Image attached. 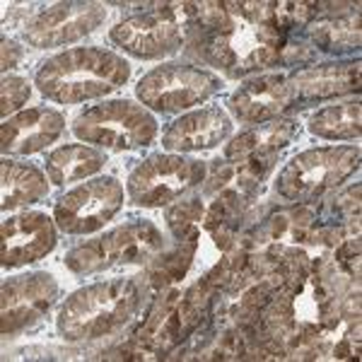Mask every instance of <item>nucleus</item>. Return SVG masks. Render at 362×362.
I'll return each mask as SVG.
<instances>
[{"label": "nucleus", "mask_w": 362, "mask_h": 362, "mask_svg": "<svg viewBox=\"0 0 362 362\" xmlns=\"http://www.w3.org/2000/svg\"><path fill=\"white\" fill-rule=\"evenodd\" d=\"M273 3H227L230 20L194 39L198 56L232 75L280 61L285 34L273 27Z\"/></svg>", "instance_id": "f257e3e1"}, {"label": "nucleus", "mask_w": 362, "mask_h": 362, "mask_svg": "<svg viewBox=\"0 0 362 362\" xmlns=\"http://www.w3.org/2000/svg\"><path fill=\"white\" fill-rule=\"evenodd\" d=\"M131 66L119 54L104 49H73L44 63L37 73L42 95L61 104H80L104 97L121 87Z\"/></svg>", "instance_id": "f03ea898"}, {"label": "nucleus", "mask_w": 362, "mask_h": 362, "mask_svg": "<svg viewBox=\"0 0 362 362\" xmlns=\"http://www.w3.org/2000/svg\"><path fill=\"white\" fill-rule=\"evenodd\" d=\"M140 305L136 280H107L78 290L58 314V331L66 341L102 338L121 329Z\"/></svg>", "instance_id": "7ed1b4c3"}, {"label": "nucleus", "mask_w": 362, "mask_h": 362, "mask_svg": "<svg viewBox=\"0 0 362 362\" xmlns=\"http://www.w3.org/2000/svg\"><path fill=\"white\" fill-rule=\"evenodd\" d=\"M201 32V3H150L143 15L116 25L109 37L138 58H160L174 54Z\"/></svg>", "instance_id": "20e7f679"}, {"label": "nucleus", "mask_w": 362, "mask_h": 362, "mask_svg": "<svg viewBox=\"0 0 362 362\" xmlns=\"http://www.w3.org/2000/svg\"><path fill=\"white\" fill-rule=\"evenodd\" d=\"M165 239L153 223H128L124 227L107 232L104 237L85 242L70 249L66 256V266L78 276L114 271L126 266H143L145 261L155 259L162 249Z\"/></svg>", "instance_id": "39448f33"}, {"label": "nucleus", "mask_w": 362, "mask_h": 362, "mask_svg": "<svg viewBox=\"0 0 362 362\" xmlns=\"http://www.w3.org/2000/svg\"><path fill=\"white\" fill-rule=\"evenodd\" d=\"M358 167L360 150L353 145L314 148L293 157L283 167V172L278 174L276 189L285 201L309 203L341 186Z\"/></svg>", "instance_id": "423d86ee"}, {"label": "nucleus", "mask_w": 362, "mask_h": 362, "mask_svg": "<svg viewBox=\"0 0 362 362\" xmlns=\"http://www.w3.org/2000/svg\"><path fill=\"white\" fill-rule=\"evenodd\" d=\"M75 136L85 143L107 150H138L150 145L157 136L155 116L128 99L104 102L80 114L73 124Z\"/></svg>", "instance_id": "0eeeda50"}, {"label": "nucleus", "mask_w": 362, "mask_h": 362, "mask_svg": "<svg viewBox=\"0 0 362 362\" xmlns=\"http://www.w3.org/2000/svg\"><path fill=\"white\" fill-rule=\"evenodd\" d=\"M220 90V78L208 70L169 63L150 70L138 83V99L145 109L177 114L206 102Z\"/></svg>", "instance_id": "6e6552de"}, {"label": "nucleus", "mask_w": 362, "mask_h": 362, "mask_svg": "<svg viewBox=\"0 0 362 362\" xmlns=\"http://www.w3.org/2000/svg\"><path fill=\"white\" fill-rule=\"evenodd\" d=\"M206 179V165L177 155H150L128 174V196L138 206H165Z\"/></svg>", "instance_id": "1a4fd4ad"}, {"label": "nucleus", "mask_w": 362, "mask_h": 362, "mask_svg": "<svg viewBox=\"0 0 362 362\" xmlns=\"http://www.w3.org/2000/svg\"><path fill=\"white\" fill-rule=\"evenodd\" d=\"M124 206V186L112 177L85 181L56 201V225L66 235H92L102 230Z\"/></svg>", "instance_id": "9d476101"}, {"label": "nucleus", "mask_w": 362, "mask_h": 362, "mask_svg": "<svg viewBox=\"0 0 362 362\" xmlns=\"http://www.w3.org/2000/svg\"><path fill=\"white\" fill-rule=\"evenodd\" d=\"M107 10L99 3H58L25 29V42L34 49L73 44L102 25Z\"/></svg>", "instance_id": "9b49d317"}, {"label": "nucleus", "mask_w": 362, "mask_h": 362, "mask_svg": "<svg viewBox=\"0 0 362 362\" xmlns=\"http://www.w3.org/2000/svg\"><path fill=\"white\" fill-rule=\"evenodd\" d=\"M58 297V285L49 273H29L10 278L3 285V334L17 331L39 321Z\"/></svg>", "instance_id": "f8f14e48"}, {"label": "nucleus", "mask_w": 362, "mask_h": 362, "mask_svg": "<svg viewBox=\"0 0 362 362\" xmlns=\"http://www.w3.org/2000/svg\"><path fill=\"white\" fill-rule=\"evenodd\" d=\"M56 247V227L49 215L25 213L3 223V266L17 268L44 259Z\"/></svg>", "instance_id": "ddd939ff"}, {"label": "nucleus", "mask_w": 362, "mask_h": 362, "mask_svg": "<svg viewBox=\"0 0 362 362\" xmlns=\"http://www.w3.org/2000/svg\"><path fill=\"white\" fill-rule=\"evenodd\" d=\"M293 102L288 75H261L256 80H247L227 104L239 121L259 126L278 119Z\"/></svg>", "instance_id": "4468645a"}, {"label": "nucleus", "mask_w": 362, "mask_h": 362, "mask_svg": "<svg viewBox=\"0 0 362 362\" xmlns=\"http://www.w3.org/2000/svg\"><path fill=\"white\" fill-rule=\"evenodd\" d=\"M66 119L56 109L34 107L20 112L3 124V153L5 155H34L61 138Z\"/></svg>", "instance_id": "2eb2a0df"}, {"label": "nucleus", "mask_w": 362, "mask_h": 362, "mask_svg": "<svg viewBox=\"0 0 362 362\" xmlns=\"http://www.w3.org/2000/svg\"><path fill=\"white\" fill-rule=\"evenodd\" d=\"M232 133V119L223 109H198L181 116L162 133V148L172 153H198L220 145Z\"/></svg>", "instance_id": "dca6fc26"}, {"label": "nucleus", "mask_w": 362, "mask_h": 362, "mask_svg": "<svg viewBox=\"0 0 362 362\" xmlns=\"http://www.w3.org/2000/svg\"><path fill=\"white\" fill-rule=\"evenodd\" d=\"M362 66L355 63H321L293 73L288 85L297 102H321L338 95H348L360 87Z\"/></svg>", "instance_id": "f3484780"}, {"label": "nucleus", "mask_w": 362, "mask_h": 362, "mask_svg": "<svg viewBox=\"0 0 362 362\" xmlns=\"http://www.w3.org/2000/svg\"><path fill=\"white\" fill-rule=\"evenodd\" d=\"M297 131H300V126H297L295 119L259 124L232 140L225 148V157L235 165H244V162H271V165H276L278 153L293 143Z\"/></svg>", "instance_id": "a211bd4d"}, {"label": "nucleus", "mask_w": 362, "mask_h": 362, "mask_svg": "<svg viewBox=\"0 0 362 362\" xmlns=\"http://www.w3.org/2000/svg\"><path fill=\"white\" fill-rule=\"evenodd\" d=\"M104 162V155L90 145H63L46 157V174L56 186H66L97 174Z\"/></svg>", "instance_id": "6ab92c4d"}, {"label": "nucleus", "mask_w": 362, "mask_h": 362, "mask_svg": "<svg viewBox=\"0 0 362 362\" xmlns=\"http://www.w3.org/2000/svg\"><path fill=\"white\" fill-rule=\"evenodd\" d=\"M49 194L46 177L32 165L5 160L3 162V210H17L29 203L44 201Z\"/></svg>", "instance_id": "aec40b11"}, {"label": "nucleus", "mask_w": 362, "mask_h": 362, "mask_svg": "<svg viewBox=\"0 0 362 362\" xmlns=\"http://www.w3.org/2000/svg\"><path fill=\"white\" fill-rule=\"evenodd\" d=\"M309 37L317 49L326 54H348L360 49V10H350L346 15H331L317 20L309 27Z\"/></svg>", "instance_id": "412c9836"}, {"label": "nucleus", "mask_w": 362, "mask_h": 362, "mask_svg": "<svg viewBox=\"0 0 362 362\" xmlns=\"http://www.w3.org/2000/svg\"><path fill=\"white\" fill-rule=\"evenodd\" d=\"M360 121L362 109L360 102L355 99V102H343L321 109L319 114L312 116L309 131L324 140H353L360 138Z\"/></svg>", "instance_id": "4be33fe9"}, {"label": "nucleus", "mask_w": 362, "mask_h": 362, "mask_svg": "<svg viewBox=\"0 0 362 362\" xmlns=\"http://www.w3.org/2000/svg\"><path fill=\"white\" fill-rule=\"evenodd\" d=\"M196 237H198V232H194V235H189V237H179L177 247L172 251H167V254L157 256L153 261L148 278L153 280L155 288H165L167 283H174V280H179L184 276L186 268L191 264V259H194Z\"/></svg>", "instance_id": "5701e85b"}, {"label": "nucleus", "mask_w": 362, "mask_h": 362, "mask_svg": "<svg viewBox=\"0 0 362 362\" xmlns=\"http://www.w3.org/2000/svg\"><path fill=\"white\" fill-rule=\"evenodd\" d=\"M203 215V203L194 198V201H186V203H179L174 206L172 210L167 213V223L172 227V232L179 237H189L198 232V220Z\"/></svg>", "instance_id": "b1692460"}, {"label": "nucleus", "mask_w": 362, "mask_h": 362, "mask_svg": "<svg viewBox=\"0 0 362 362\" xmlns=\"http://www.w3.org/2000/svg\"><path fill=\"white\" fill-rule=\"evenodd\" d=\"M29 83L25 78H5L3 80V107L0 112L8 119V114H15L17 109H22L29 99Z\"/></svg>", "instance_id": "393cba45"}, {"label": "nucleus", "mask_w": 362, "mask_h": 362, "mask_svg": "<svg viewBox=\"0 0 362 362\" xmlns=\"http://www.w3.org/2000/svg\"><path fill=\"white\" fill-rule=\"evenodd\" d=\"M20 56H22V49L8 39H3V70H10L20 63Z\"/></svg>", "instance_id": "a878e982"}]
</instances>
